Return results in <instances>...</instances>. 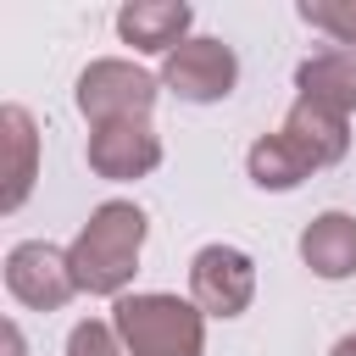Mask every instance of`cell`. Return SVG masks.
<instances>
[{"mask_svg":"<svg viewBox=\"0 0 356 356\" xmlns=\"http://www.w3.org/2000/svg\"><path fill=\"white\" fill-rule=\"evenodd\" d=\"M111 328L128 356H206V312L184 295H122Z\"/></svg>","mask_w":356,"mask_h":356,"instance_id":"2","label":"cell"},{"mask_svg":"<svg viewBox=\"0 0 356 356\" xmlns=\"http://www.w3.org/2000/svg\"><path fill=\"white\" fill-rule=\"evenodd\" d=\"M161 95V78H150L145 67L122 61V56H100L78 72V117L89 128H111V122H150V106Z\"/></svg>","mask_w":356,"mask_h":356,"instance_id":"3","label":"cell"},{"mask_svg":"<svg viewBox=\"0 0 356 356\" xmlns=\"http://www.w3.org/2000/svg\"><path fill=\"white\" fill-rule=\"evenodd\" d=\"M189 300L206 317H239L256 300V261L239 245H200L189 261Z\"/></svg>","mask_w":356,"mask_h":356,"instance_id":"6","label":"cell"},{"mask_svg":"<svg viewBox=\"0 0 356 356\" xmlns=\"http://www.w3.org/2000/svg\"><path fill=\"white\" fill-rule=\"evenodd\" d=\"M0 334H6V356H28V345H22V328H17V323H6Z\"/></svg>","mask_w":356,"mask_h":356,"instance_id":"16","label":"cell"},{"mask_svg":"<svg viewBox=\"0 0 356 356\" xmlns=\"http://www.w3.org/2000/svg\"><path fill=\"white\" fill-rule=\"evenodd\" d=\"M300 22L334 44H356V0H300Z\"/></svg>","mask_w":356,"mask_h":356,"instance_id":"14","label":"cell"},{"mask_svg":"<svg viewBox=\"0 0 356 356\" xmlns=\"http://www.w3.org/2000/svg\"><path fill=\"white\" fill-rule=\"evenodd\" d=\"M6 289L28 312H61L78 295V278H72L67 250H56L44 239H22L6 250Z\"/></svg>","mask_w":356,"mask_h":356,"instance_id":"5","label":"cell"},{"mask_svg":"<svg viewBox=\"0 0 356 356\" xmlns=\"http://www.w3.org/2000/svg\"><path fill=\"white\" fill-rule=\"evenodd\" d=\"M189 22H195V11L184 0H134V6L117 11L122 44H134L145 56H172L189 39Z\"/></svg>","mask_w":356,"mask_h":356,"instance_id":"8","label":"cell"},{"mask_svg":"<svg viewBox=\"0 0 356 356\" xmlns=\"http://www.w3.org/2000/svg\"><path fill=\"white\" fill-rule=\"evenodd\" d=\"M239 83V56L222 39H184L172 56H161V89H172L189 106H217Z\"/></svg>","mask_w":356,"mask_h":356,"instance_id":"4","label":"cell"},{"mask_svg":"<svg viewBox=\"0 0 356 356\" xmlns=\"http://www.w3.org/2000/svg\"><path fill=\"white\" fill-rule=\"evenodd\" d=\"M295 100L323 106L334 117L356 111V50H317L295 67Z\"/></svg>","mask_w":356,"mask_h":356,"instance_id":"9","label":"cell"},{"mask_svg":"<svg viewBox=\"0 0 356 356\" xmlns=\"http://www.w3.org/2000/svg\"><path fill=\"white\" fill-rule=\"evenodd\" d=\"M67 356H128L122 350V339H117V328L111 323H78L72 334H67Z\"/></svg>","mask_w":356,"mask_h":356,"instance_id":"15","label":"cell"},{"mask_svg":"<svg viewBox=\"0 0 356 356\" xmlns=\"http://www.w3.org/2000/svg\"><path fill=\"white\" fill-rule=\"evenodd\" d=\"M0 150H6V189H0V211H17L39 178V128L28 117V106H0Z\"/></svg>","mask_w":356,"mask_h":356,"instance_id":"11","label":"cell"},{"mask_svg":"<svg viewBox=\"0 0 356 356\" xmlns=\"http://www.w3.org/2000/svg\"><path fill=\"white\" fill-rule=\"evenodd\" d=\"M300 261H306L317 278H328V284L350 278V273H356V217H350V211H323V217H312V222L300 228Z\"/></svg>","mask_w":356,"mask_h":356,"instance_id":"12","label":"cell"},{"mask_svg":"<svg viewBox=\"0 0 356 356\" xmlns=\"http://www.w3.org/2000/svg\"><path fill=\"white\" fill-rule=\"evenodd\" d=\"M245 172H250V184L256 189H300L306 178H312V167H306V156L284 139V134H261L256 145H250V156H245Z\"/></svg>","mask_w":356,"mask_h":356,"instance_id":"13","label":"cell"},{"mask_svg":"<svg viewBox=\"0 0 356 356\" xmlns=\"http://www.w3.org/2000/svg\"><path fill=\"white\" fill-rule=\"evenodd\" d=\"M278 134L306 156V167H312V172L339 167V161H345V150H350V117H334V111L306 106V100H295V106H289V117H284V128H278Z\"/></svg>","mask_w":356,"mask_h":356,"instance_id":"10","label":"cell"},{"mask_svg":"<svg viewBox=\"0 0 356 356\" xmlns=\"http://www.w3.org/2000/svg\"><path fill=\"white\" fill-rule=\"evenodd\" d=\"M89 172L111 178V184H134L145 172L161 167V139L150 122H111V128H89Z\"/></svg>","mask_w":356,"mask_h":356,"instance_id":"7","label":"cell"},{"mask_svg":"<svg viewBox=\"0 0 356 356\" xmlns=\"http://www.w3.org/2000/svg\"><path fill=\"white\" fill-rule=\"evenodd\" d=\"M145 234H150V217H145L134 200H106V206H95L89 222L78 228V239L67 245L78 295H111V300H122L128 284H134V273H139Z\"/></svg>","mask_w":356,"mask_h":356,"instance_id":"1","label":"cell"},{"mask_svg":"<svg viewBox=\"0 0 356 356\" xmlns=\"http://www.w3.org/2000/svg\"><path fill=\"white\" fill-rule=\"evenodd\" d=\"M328 356H356V334H345V339H339V345H334Z\"/></svg>","mask_w":356,"mask_h":356,"instance_id":"17","label":"cell"}]
</instances>
